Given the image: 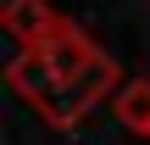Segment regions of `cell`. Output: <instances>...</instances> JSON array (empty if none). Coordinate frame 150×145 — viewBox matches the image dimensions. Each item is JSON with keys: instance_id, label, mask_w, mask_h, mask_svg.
I'll use <instances>...</instances> for the list:
<instances>
[{"instance_id": "cell-1", "label": "cell", "mask_w": 150, "mask_h": 145, "mask_svg": "<svg viewBox=\"0 0 150 145\" xmlns=\"http://www.w3.org/2000/svg\"><path fill=\"white\" fill-rule=\"evenodd\" d=\"M6 84L50 123V129H78L106 95L122 89L117 61L89 39V28H78L72 17H61V28L28 50L11 56Z\"/></svg>"}, {"instance_id": "cell-2", "label": "cell", "mask_w": 150, "mask_h": 145, "mask_svg": "<svg viewBox=\"0 0 150 145\" xmlns=\"http://www.w3.org/2000/svg\"><path fill=\"white\" fill-rule=\"evenodd\" d=\"M0 22H6V34L28 50V45H39V39H50L56 28H61V11L50 6V0H6V11H0Z\"/></svg>"}, {"instance_id": "cell-3", "label": "cell", "mask_w": 150, "mask_h": 145, "mask_svg": "<svg viewBox=\"0 0 150 145\" xmlns=\"http://www.w3.org/2000/svg\"><path fill=\"white\" fill-rule=\"evenodd\" d=\"M111 112H117V123H122V129H134V134H150V78H134V84H122V89L111 95Z\"/></svg>"}, {"instance_id": "cell-4", "label": "cell", "mask_w": 150, "mask_h": 145, "mask_svg": "<svg viewBox=\"0 0 150 145\" xmlns=\"http://www.w3.org/2000/svg\"><path fill=\"white\" fill-rule=\"evenodd\" d=\"M145 140H150V134H145Z\"/></svg>"}]
</instances>
